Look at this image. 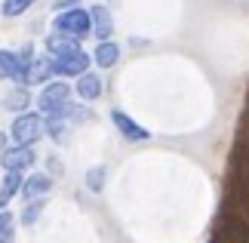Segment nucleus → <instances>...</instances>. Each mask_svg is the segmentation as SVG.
I'll list each match as a JSON object with an SVG mask.
<instances>
[{
    "label": "nucleus",
    "mask_w": 249,
    "mask_h": 243,
    "mask_svg": "<svg viewBox=\"0 0 249 243\" xmlns=\"http://www.w3.org/2000/svg\"><path fill=\"white\" fill-rule=\"evenodd\" d=\"M86 188L89 191H102L105 188V167H95L86 172Z\"/></svg>",
    "instance_id": "nucleus-18"
},
{
    "label": "nucleus",
    "mask_w": 249,
    "mask_h": 243,
    "mask_svg": "<svg viewBox=\"0 0 249 243\" xmlns=\"http://www.w3.org/2000/svg\"><path fill=\"white\" fill-rule=\"evenodd\" d=\"M6 148V132H0V151Z\"/></svg>",
    "instance_id": "nucleus-20"
},
{
    "label": "nucleus",
    "mask_w": 249,
    "mask_h": 243,
    "mask_svg": "<svg viewBox=\"0 0 249 243\" xmlns=\"http://www.w3.org/2000/svg\"><path fill=\"white\" fill-rule=\"evenodd\" d=\"M34 3H37V0H3V16L16 19V16H22L25 9H31Z\"/></svg>",
    "instance_id": "nucleus-17"
},
{
    "label": "nucleus",
    "mask_w": 249,
    "mask_h": 243,
    "mask_svg": "<svg viewBox=\"0 0 249 243\" xmlns=\"http://www.w3.org/2000/svg\"><path fill=\"white\" fill-rule=\"evenodd\" d=\"M92 62L99 68H114L120 62V46L114 40H99V46H95V53H92Z\"/></svg>",
    "instance_id": "nucleus-12"
},
{
    "label": "nucleus",
    "mask_w": 249,
    "mask_h": 243,
    "mask_svg": "<svg viewBox=\"0 0 249 243\" xmlns=\"http://www.w3.org/2000/svg\"><path fill=\"white\" fill-rule=\"evenodd\" d=\"M50 62H53V74H59V77H80L83 71H89V62L92 59L83 50H77V53L59 56V59H53V56H50Z\"/></svg>",
    "instance_id": "nucleus-3"
},
{
    "label": "nucleus",
    "mask_w": 249,
    "mask_h": 243,
    "mask_svg": "<svg viewBox=\"0 0 249 243\" xmlns=\"http://www.w3.org/2000/svg\"><path fill=\"white\" fill-rule=\"evenodd\" d=\"M0 163H3V169H18V172H25V169L34 163V148H31V145L3 148V151H0Z\"/></svg>",
    "instance_id": "nucleus-5"
},
{
    "label": "nucleus",
    "mask_w": 249,
    "mask_h": 243,
    "mask_svg": "<svg viewBox=\"0 0 249 243\" xmlns=\"http://www.w3.org/2000/svg\"><path fill=\"white\" fill-rule=\"evenodd\" d=\"M22 182H25V179H22V172H18V169H6L3 185H0V206H6L9 197L22 191Z\"/></svg>",
    "instance_id": "nucleus-13"
},
{
    "label": "nucleus",
    "mask_w": 249,
    "mask_h": 243,
    "mask_svg": "<svg viewBox=\"0 0 249 243\" xmlns=\"http://www.w3.org/2000/svg\"><path fill=\"white\" fill-rule=\"evenodd\" d=\"M77 50H80L77 37L59 34V31H55L53 37H46V56H53V59H59V56H68V53H77Z\"/></svg>",
    "instance_id": "nucleus-8"
},
{
    "label": "nucleus",
    "mask_w": 249,
    "mask_h": 243,
    "mask_svg": "<svg viewBox=\"0 0 249 243\" xmlns=\"http://www.w3.org/2000/svg\"><path fill=\"white\" fill-rule=\"evenodd\" d=\"M16 237V219L9 209H0V243H13Z\"/></svg>",
    "instance_id": "nucleus-16"
},
{
    "label": "nucleus",
    "mask_w": 249,
    "mask_h": 243,
    "mask_svg": "<svg viewBox=\"0 0 249 243\" xmlns=\"http://www.w3.org/2000/svg\"><path fill=\"white\" fill-rule=\"evenodd\" d=\"M3 105H6L9 111H25L28 105H31V95H28V90H25L22 83H18L16 90H13V93H9L6 99H3Z\"/></svg>",
    "instance_id": "nucleus-15"
},
{
    "label": "nucleus",
    "mask_w": 249,
    "mask_h": 243,
    "mask_svg": "<svg viewBox=\"0 0 249 243\" xmlns=\"http://www.w3.org/2000/svg\"><path fill=\"white\" fill-rule=\"evenodd\" d=\"M0 77H6V80H16L18 77V53L0 50Z\"/></svg>",
    "instance_id": "nucleus-14"
},
{
    "label": "nucleus",
    "mask_w": 249,
    "mask_h": 243,
    "mask_svg": "<svg viewBox=\"0 0 249 243\" xmlns=\"http://www.w3.org/2000/svg\"><path fill=\"white\" fill-rule=\"evenodd\" d=\"M46 132L43 114H18L13 120V142L16 145H34Z\"/></svg>",
    "instance_id": "nucleus-2"
},
{
    "label": "nucleus",
    "mask_w": 249,
    "mask_h": 243,
    "mask_svg": "<svg viewBox=\"0 0 249 243\" xmlns=\"http://www.w3.org/2000/svg\"><path fill=\"white\" fill-rule=\"evenodd\" d=\"M40 212H43V200H40V197H34V200H31V206L22 212V222H25V225H34Z\"/></svg>",
    "instance_id": "nucleus-19"
},
{
    "label": "nucleus",
    "mask_w": 249,
    "mask_h": 243,
    "mask_svg": "<svg viewBox=\"0 0 249 243\" xmlns=\"http://www.w3.org/2000/svg\"><path fill=\"white\" fill-rule=\"evenodd\" d=\"M68 95H71V86H68V83H46L43 90H40V95H37L40 114H46L50 108H55V105H62Z\"/></svg>",
    "instance_id": "nucleus-6"
},
{
    "label": "nucleus",
    "mask_w": 249,
    "mask_h": 243,
    "mask_svg": "<svg viewBox=\"0 0 249 243\" xmlns=\"http://www.w3.org/2000/svg\"><path fill=\"white\" fill-rule=\"evenodd\" d=\"M111 123L117 126V132L123 135V139H129V142H148V139H151V132L145 130V126L136 123L129 114H123V111H117V108L111 111Z\"/></svg>",
    "instance_id": "nucleus-4"
},
{
    "label": "nucleus",
    "mask_w": 249,
    "mask_h": 243,
    "mask_svg": "<svg viewBox=\"0 0 249 243\" xmlns=\"http://www.w3.org/2000/svg\"><path fill=\"white\" fill-rule=\"evenodd\" d=\"M53 77V62H50V56H43V59H31V65H28V71H25V86L28 83H46Z\"/></svg>",
    "instance_id": "nucleus-11"
},
{
    "label": "nucleus",
    "mask_w": 249,
    "mask_h": 243,
    "mask_svg": "<svg viewBox=\"0 0 249 243\" xmlns=\"http://www.w3.org/2000/svg\"><path fill=\"white\" fill-rule=\"evenodd\" d=\"M89 19H92V34L99 37V40H111L114 34V22H111V13L108 6H89Z\"/></svg>",
    "instance_id": "nucleus-7"
},
{
    "label": "nucleus",
    "mask_w": 249,
    "mask_h": 243,
    "mask_svg": "<svg viewBox=\"0 0 249 243\" xmlns=\"http://www.w3.org/2000/svg\"><path fill=\"white\" fill-rule=\"evenodd\" d=\"M50 188H53V179L46 176V172H34V176H28L22 182V191H18V194H22L25 200H34V197H43Z\"/></svg>",
    "instance_id": "nucleus-9"
},
{
    "label": "nucleus",
    "mask_w": 249,
    "mask_h": 243,
    "mask_svg": "<svg viewBox=\"0 0 249 243\" xmlns=\"http://www.w3.org/2000/svg\"><path fill=\"white\" fill-rule=\"evenodd\" d=\"M53 28H55L59 34H68V37H77V40H83L86 34H92L89 9H80V6L65 9V13H59V16L53 19Z\"/></svg>",
    "instance_id": "nucleus-1"
},
{
    "label": "nucleus",
    "mask_w": 249,
    "mask_h": 243,
    "mask_svg": "<svg viewBox=\"0 0 249 243\" xmlns=\"http://www.w3.org/2000/svg\"><path fill=\"white\" fill-rule=\"evenodd\" d=\"M74 90H77V95L83 102H95L102 95V80H99V74H89V71H83L77 77V83H74Z\"/></svg>",
    "instance_id": "nucleus-10"
}]
</instances>
